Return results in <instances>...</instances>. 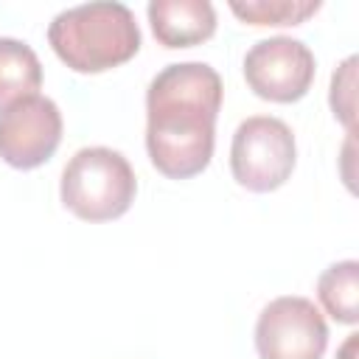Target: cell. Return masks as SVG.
<instances>
[{
	"mask_svg": "<svg viewBox=\"0 0 359 359\" xmlns=\"http://www.w3.org/2000/svg\"><path fill=\"white\" fill-rule=\"evenodd\" d=\"M222 76L205 62L163 67L146 90V149L168 180H188L208 168L222 107Z\"/></svg>",
	"mask_w": 359,
	"mask_h": 359,
	"instance_id": "cell-1",
	"label": "cell"
},
{
	"mask_svg": "<svg viewBox=\"0 0 359 359\" xmlns=\"http://www.w3.org/2000/svg\"><path fill=\"white\" fill-rule=\"evenodd\" d=\"M53 53L76 73H104L140 50V28L123 3L98 0L59 11L48 25Z\"/></svg>",
	"mask_w": 359,
	"mask_h": 359,
	"instance_id": "cell-2",
	"label": "cell"
},
{
	"mask_svg": "<svg viewBox=\"0 0 359 359\" xmlns=\"http://www.w3.org/2000/svg\"><path fill=\"white\" fill-rule=\"evenodd\" d=\"M137 180L129 160L107 146L79 149L62 171V202L84 222H109L135 202Z\"/></svg>",
	"mask_w": 359,
	"mask_h": 359,
	"instance_id": "cell-3",
	"label": "cell"
},
{
	"mask_svg": "<svg viewBox=\"0 0 359 359\" xmlns=\"http://www.w3.org/2000/svg\"><path fill=\"white\" fill-rule=\"evenodd\" d=\"M297 160V146L292 129L272 115H252L238 123L230 146L233 180L255 194H269L280 188Z\"/></svg>",
	"mask_w": 359,
	"mask_h": 359,
	"instance_id": "cell-4",
	"label": "cell"
},
{
	"mask_svg": "<svg viewBox=\"0 0 359 359\" xmlns=\"http://www.w3.org/2000/svg\"><path fill=\"white\" fill-rule=\"evenodd\" d=\"M328 325L309 297L286 294L266 303L255 323V351L261 359H323Z\"/></svg>",
	"mask_w": 359,
	"mask_h": 359,
	"instance_id": "cell-5",
	"label": "cell"
},
{
	"mask_svg": "<svg viewBox=\"0 0 359 359\" xmlns=\"http://www.w3.org/2000/svg\"><path fill=\"white\" fill-rule=\"evenodd\" d=\"M314 53L292 36H269L255 42L244 56V79L250 90L275 104L300 101L314 81Z\"/></svg>",
	"mask_w": 359,
	"mask_h": 359,
	"instance_id": "cell-6",
	"label": "cell"
},
{
	"mask_svg": "<svg viewBox=\"0 0 359 359\" xmlns=\"http://www.w3.org/2000/svg\"><path fill=\"white\" fill-rule=\"evenodd\" d=\"M62 143L59 107L34 93L0 109V157L14 168H36L53 157Z\"/></svg>",
	"mask_w": 359,
	"mask_h": 359,
	"instance_id": "cell-7",
	"label": "cell"
},
{
	"mask_svg": "<svg viewBox=\"0 0 359 359\" xmlns=\"http://www.w3.org/2000/svg\"><path fill=\"white\" fill-rule=\"evenodd\" d=\"M146 14L154 39L165 48H191L216 31V11L208 0H151Z\"/></svg>",
	"mask_w": 359,
	"mask_h": 359,
	"instance_id": "cell-8",
	"label": "cell"
},
{
	"mask_svg": "<svg viewBox=\"0 0 359 359\" xmlns=\"http://www.w3.org/2000/svg\"><path fill=\"white\" fill-rule=\"evenodd\" d=\"M42 84V65L31 45L0 36V109L22 95H34Z\"/></svg>",
	"mask_w": 359,
	"mask_h": 359,
	"instance_id": "cell-9",
	"label": "cell"
},
{
	"mask_svg": "<svg viewBox=\"0 0 359 359\" xmlns=\"http://www.w3.org/2000/svg\"><path fill=\"white\" fill-rule=\"evenodd\" d=\"M356 294H359V264L353 258L331 264L320 275V280H317V297H320L323 309L337 323L353 325L359 320V314H356Z\"/></svg>",
	"mask_w": 359,
	"mask_h": 359,
	"instance_id": "cell-10",
	"label": "cell"
},
{
	"mask_svg": "<svg viewBox=\"0 0 359 359\" xmlns=\"http://www.w3.org/2000/svg\"><path fill=\"white\" fill-rule=\"evenodd\" d=\"M320 6V0H233L230 11L250 25H300L317 14Z\"/></svg>",
	"mask_w": 359,
	"mask_h": 359,
	"instance_id": "cell-11",
	"label": "cell"
},
{
	"mask_svg": "<svg viewBox=\"0 0 359 359\" xmlns=\"http://www.w3.org/2000/svg\"><path fill=\"white\" fill-rule=\"evenodd\" d=\"M356 337H359V334H351V337H348V342H345L342 351H339V359H351V353H353V348H356Z\"/></svg>",
	"mask_w": 359,
	"mask_h": 359,
	"instance_id": "cell-12",
	"label": "cell"
}]
</instances>
